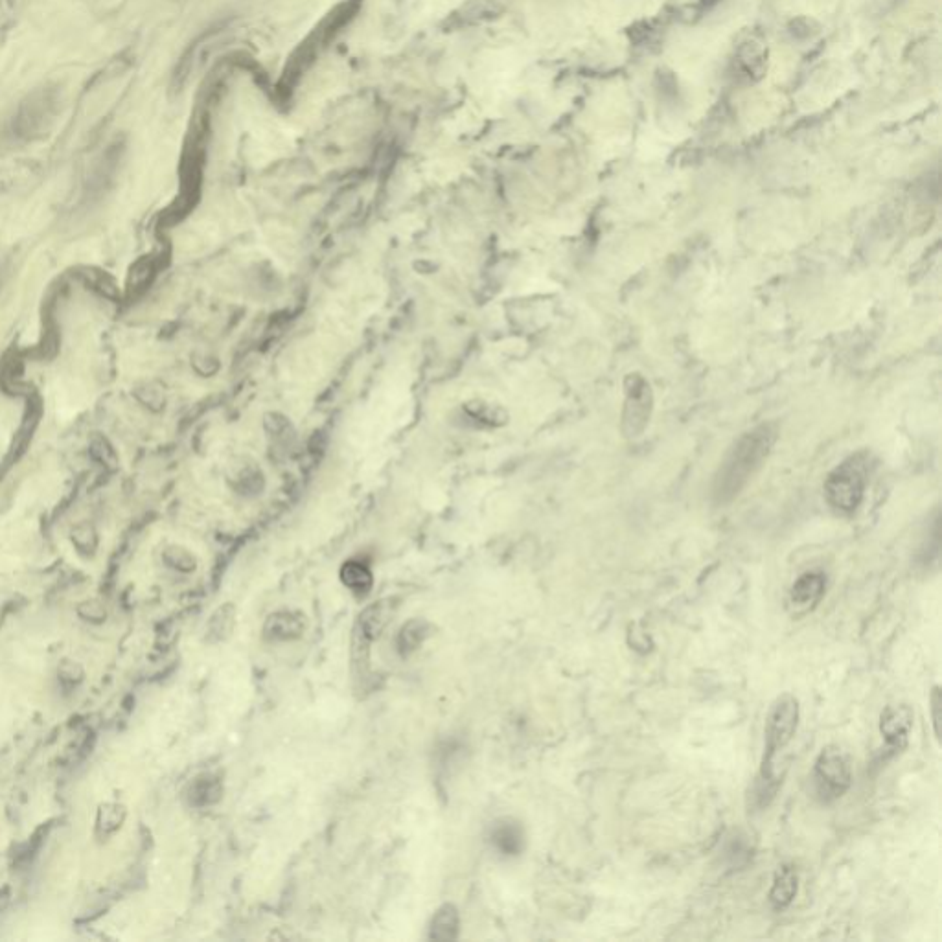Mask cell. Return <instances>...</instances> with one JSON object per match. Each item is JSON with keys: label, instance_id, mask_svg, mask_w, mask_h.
Returning <instances> with one entry per match:
<instances>
[{"label": "cell", "instance_id": "2e32d148", "mask_svg": "<svg viewBox=\"0 0 942 942\" xmlns=\"http://www.w3.org/2000/svg\"><path fill=\"white\" fill-rule=\"evenodd\" d=\"M341 582L348 587L356 597H367L374 587V575L367 563L350 560L341 567Z\"/></svg>", "mask_w": 942, "mask_h": 942}, {"label": "cell", "instance_id": "52a82bcc", "mask_svg": "<svg viewBox=\"0 0 942 942\" xmlns=\"http://www.w3.org/2000/svg\"><path fill=\"white\" fill-rule=\"evenodd\" d=\"M486 841L497 856L508 860V858H517L525 852L527 834L523 825L514 817H501V819H495L488 828Z\"/></svg>", "mask_w": 942, "mask_h": 942}, {"label": "cell", "instance_id": "8992f818", "mask_svg": "<svg viewBox=\"0 0 942 942\" xmlns=\"http://www.w3.org/2000/svg\"><path fill=\"white\" fill-rule=\"evenodd\" d=\"M626 405L622 414V431L628 438L639 437L643 433L652 414V389L641 374H630L624 381Z\"/></svg>", "mask_w": 942, "mask_h": 942}, {"label": "cell", "instance_id": "4fadbf2b", "mask_svg": "<svg viewBox=\"0 0 942 942\" xmlns=\"http://www.w3.org/2000/svg\"><path fill=\"white\" fill-rule=\"evenodd\" d=\"M797 891H799V874L795 871V867L782 865V867H779V871L775 873L770 895H768L771 908L775 911L790 908L793 900L797 897Z\"/></svg>", "mask_w": 942, "mask_h": 942}, {"label": "cell", "instance_id": "ac0fdd59", "mask_svg": "<svg viewBox=\"0 0 942 942\" xmlns=\"http://www.w3.org/2000/svg\"><path fill=\"white\" fill-rule=\"evenodd\" d=\"M736 63L740 69L744 70L747 78H760L766 69V54H764L762 43L747 41L740 46L736 54Z\"/></svg>", "mask_w": 942, "mask_h": 942}, {"label": "cell", "instance_id": "e0dca14e", "mask_svg": "<svg viewBox=\"0 0 942 942\" xmlns=\"http://www.w3.org/2000/svg\"><path fill=\"white\" fill-rule=\"evenodd\" d=\"M431 632V626L424 619H411L405 622L400 632L396 635V650L402 657H409L414 654Z\"/></svg>", "mask_w": 942, "mask_h": 942}, {"label": "cell", "instance_id": "8fae6325", "mask_svg": "<svg viewBox=\"0 0 942 942\" xmlns=\"http://www.w3.org/2000/svg\"><path fill=\"white\" fill-rule=\"evenodd\" d=\"M223 797V782L216 773H201L188 782L184 799L192 808H208L218 805Z\"/></svg>", "mask_w": 942, "mask_h": 942}, {"label": "cell", "instance_id": "3957f363", "mask_svg": "<svg viewBox=\"0 0 942 942\" xmlns=\"http://www.w3.org/2000/svg\"><path fill=\"white\" fill-rule=\"evenodd\" d=\"M867 486V459L863 453L852 455L830 471L825 481V497L828 505L841 514H852L862 505Z\"/></svg>", "mask_w": 942, "mask_h": 942}, {"label": "cell", "instance_id": "277c9868", "mask_svg": "<svg viewBox=\"0 0 942 942\" xmlns=\"http://www.w3.org/2000/svg\"><path fill=\"white\" fill-rule=\"evenodd\" d=\"M816 792L825 803L839 799L851 788V764L843 749L838 746L823 747L814 764Z\"/></svg>", "mask_w": 942, "mask_h": 942}, {"label": "cell", "instance_id": "d6986e66", "mask_svg": "<svg viewBox=\"0 0 942 942\" xmlns=\"http://www.w3.org/2000/svg\"><path fill=\"white\" fill-rule=\"evenodd\" d=\"M87 678V670L81 665L78 659L65 657L61 659L58 665L59 685L65 690H74L80 687L81 683Z\"/></svg>", "mask_w": 942, "mask_h": 942}, {"label": "cell", "instance_id": "ffe728a7", "mask_svg": "<svg viewBox=\"0 0 942 942\" xmlns=\"http://www.w3.org/2000/svg\"><path fill=\"white\" fill-rule=\"evenodd\" d=\"M76 611H78L81 621L91 622V624H102L109 615L104 600H100V598L83 600L78 604Z\"/></svg>", "mask_w": 942, "mask_h": 942}, {"label": "cell", "instance_id": "ba28073f", "mask_svg": "<svg viewBox=\"0 0 942 942\" xmlns=\"http://www.w3.org/2000/svg\"><path fill=\"white\" fill-rule=\"evenodd\" d=\"M915 714L908 705H895L887 707L880 716V733L884 736L887 751L900 753L906 744L908 736L913 729Z\"/></svg>", "mask_w": 942, "mask_h": 942}, {"label": "cell", "instance_id": "6da1fadb", "mask_svg": "<svg viewBox=\"0 0 942 942\" xmlns=\"http://www.w3.org/2000/svg\"><path fill=\"white\" fill-rule=\"evenodd\" d=\"M799 727V701L792 694H782L771 703L764 725V755L759 777L751 788L753 806L764 810L771 805L784 782V771L779 770V755L792 744Z\"/></svg>", "mask_w": 942, "mask_h": 942}, {"label": "cell", "instance_id": "9a60e30c", "mask_svg": "<svg viewBox=\"0 0 942 942\" xmlns=\"http://www.w3.org/2000/svg\"><path fill=\"white\" fill-rule=\"evenodd\" d=\"M389 617V608L385 604H376L365 609L357 621V637L363 646H368L380 637L381 630Z\"/></svg>", "mask_w": 942, "mask_h": 942}, {"label": "cell", "instance_id": "5bb4252c", "mask_svg": "<svg viewBox=\"0 0 942 942\" xmlns=\"http://www.w3.org/2000/svg\"><path fill=\"white\" fill-rule=\"evenodd\" d=\"M460 915L453 904H444L437 909L429 924L431 941L449 942L459 939Z\"/></svg>", "mask_w": 942, "mask_h": 942}, {"label": "cell", "instance_id": "44dd1931", "mask_svg": "<svg viewBox=\"0 0 942 942\" xmlns=\"http://www.w3.org/2000/svg\"><path fill=\"white\" fill-rule=\"evenodd\" d=\"M166 562L172 565L173 569L181 571V573H190L196 569V560L194 556H190L188 552L179 549V551H172L166 554Z\"/></svg>", "mask_w": 942, "mask_h": 942}, {"label": "cell", "instance_id": "7402d4cb", "mask_svg": "<svg viewBox=\"0 0 942 942\" xmlns=\"http://www.w3.org/2000/svg\"><path fill=\"white\" fill-rule=\"evenodd\" d=\"M931 720H933V731H935V738L941 740V711H942V696L941 689L935 687L933 692H931Z\"/></svg>", "mask_w": 942, "mask_h": 942}, {"label": "cell", "instance_id": "30bf717a", "mask_svg": "<svg viewBox=\"0 0 942 942\" xmlns=\"http://www.w3.org/2000/svg\"><path fill=\"white\" fill-rule=\"evenodd\" d=\"M306 632V619L299 611L282 609L267 617L264 624V637L269 643H289L297 641Z\"/></svg>", "mask_w": 942, "mask_h": 942}, {"label": "cell", "instance_id": "9c48e42d", "mask_svg": "<svg viewBox=\"0 0 942 942\" xmlns=\"http://www.w3.org/2000/svg\"><path fill=\"white\" fill-rule=\"evenodd\" d=\"M827 591V576L821 571H808L799 576L790 591V606L795 613H808L816 608Z\"/></svg>", "mask_w": 942, "mask_h": 942}, {"label": "cell", "instance_id": "7a4b0ae2", "mask_svg": "<svg viewBox=\"0 0 942 942\" xmlns=\"http://www.w3.org/2000/svg\"><path fill=\"white\" fill-rule=\"evenodd\" d=\"M779 438V427L773 422L757 426L738 438L735 446L722 460L714 475L713 495L716 505L731 503L746 488L755 473L770 457L771 449Z\"/></svg>", "mask_w": 942, "mask_h": 942}, {"label": "cell", "instance_id": "5b68a950", "mask_svg": "<svg viewBox=\"0 0 942 942\" xmlns=\"http://www.w3.org/2000/svg\"><path fill=\"white\" fill-rule=\"evenodd\" d=\"M58 92L52 89H39L24 100L17 113L10 120V135L15 138H28L39 135L46 126L52 124L58 111Z\"/></svg>", "mask_w": 942, "mask_h": 942}, {"label": "cell", "instance_id": "7c38bea8", "mask_svg": "<svg viewBox=\"0 0 942 942\" xmlns=\"http://www.w3.org/2000/svg\"><path fill=\"white\" fill-rule=\"evenodd\" d=\"M127 806L120 801H104L96 808L94 838L100 843L115 838L127 821Z\"/></svg>", "mask_w": 942, "mask_h": 942}]
</instances>
